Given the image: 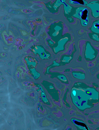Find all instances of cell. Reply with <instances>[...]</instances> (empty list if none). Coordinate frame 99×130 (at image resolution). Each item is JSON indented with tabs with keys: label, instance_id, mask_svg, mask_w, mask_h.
<instances>
[{
	"label": "cell",
	"instance_id": "6da1fadb",
	"mask_svg": "<svg viewBox=\"0 0 99 130\" xmlns=\"http://www.w3.org/2000/svg\"><path fill=\"white\" fill-rule=\"evenodd\" d=\"M70 96L74 105L82 112L94 107V103L99 102V92L94 87H90L83 82L74 83Z\"/></svg>",
	"mask_w": 99,
	"mask_h": 130
},
{
	"label": "cell",
	"instance_id": "7a4b0ae2",
	"mask_svg": "<svg viewBox=\"0 0 99 130\" xmlns=\"http://www.w3.org/2000/svg\"><path fill=\"white\" fill-rule=\"evenodd\" d=\"M72 39L71 36L68 33L65 34L58 40L55 42V43L52 45H49L55 54L59 52L64 51L65 50V46L68 42Z\"/></svg>",
	"mask_w": 99,
	"mask_h": 130
},
{
	"label": "cell",
	"instance_id": "3957f363",
	"mask_svg": "<svg viewBox=\"0 0 99 130\" xmlns=\"http://www.w3.org/2000/svg\"><path fill=\"white\" fill-rule=\"evenodd\" d=\"M73 16L80 20L82 26L86 27L88 25L89 23V12L87 8L83 7L78 8L75 13Z\"/></svg>",
	"mask_w": 99,
	"mask_h": 130
},
{
	"label": "cell",
	"instance_id": "277c9868",
	"mask_svg": "<svg viewBox=\"0 0 99 130\" xmlns=\"http://www.w3.org/2000/svg\"><path fill=\"white\" fill-rule=\"evenodd\" d=\"M63 29L62 24H53L49 29L48 34L55 42L59 40L62 36Z\"/></svg>",
	"mask_w": 99,
	"mask_h": 130
},
{
	"label": "cell",
	"instance_id": "5b68a950",
	"mask_svg": "<svg viewBox=\"0 0 99 130\" xmlns=\"http://www.w3.org/2000/svg\"><path fill=\"white\" fill-rule=\"evenodd\" d=\"M98 53V50L93 46L90 41H86L84 53V58L86 61H91L94 60Z\"/></svg>",
	"mask_w": 99,
	"mask_h": 130
},
{
	"label": "cell",
	"instance_id": "8992f818",
	"mask_svg": "<svg viewBox=\"0 0 99 130\" xmlns=\"http://www.w3.org/2000/svg\"><path fill=\"white\" fill-rule=\"evenodd\" d=\"M31 51L35 55L38 54L41 59L44 60L50 59L51 54L41 45H33L30 48Z\"/></svg>",
	"mask_w": 99,
	"mask_h": 130
},
{
	"label": "cell",
	"instance_id": "52a82bcc",
	"mask_svg": "<svg viewBox=\"0 0 99 130\" xmlns=\"http://www.w3.org/2000/svg\"><path fill=\"white\" fill-rule=\"evenodd\" d=\"M72 123L76 127L78 130H90V129L83 121L75 118L71 119Z\"/></svg>",
	"mask_w": 99,
	"mask_h": 130
},
{
	"label": "cell",
	"instance_id": "ba28073f",
	"mask_svg": "<svg viewBox=\"0 0 99 130\" xmlns=\"http://www.w3.org/2000/svg\"><path fill=\"white\" fill-rule=\"evenodd\" d=\"M87 6L91 9L93 16L95 18H99V1H95L88 4Z\"/></svg>",
	"mask_w": 99,
	"mask_h": 130
},
{
	"label": "cell",
	"instance_id": "9c48e42d",
	"mask_svg": "<svg viewBox=\"0 0 99 130\" xmlns=\"http://www.w3.org/2000/svg\"><path fill=\"white\" fill-rule=\"evenodd\" d=\"M49 74L51 75L50 77L52 78H56L63 83L68 84L69 83L66 77L63 74L58 72H50Z\"/></svg>",
	"mask_w": 99,
	"mask_h": 130
},
{
	"label": "cell",
	"instance_id": "30bf717a",
	"mask_svg": "<svg viewBox=\"0 0 99 130\" xmlns=\"http://www.w3.org/2000/svg\"><path fill=\"white\" fill-rule=\"evenodd\" d=\"M75 52V51H73L70 55H64L62 56L60 60V63L61 66H64L69 64L73 59L74 54Z\"/></svg>",
	"mask_w": 99,
	"mask_h": 130
},
{
	"label": "cell",
	"instance_id": "8fae6325",
	"mask_svg": "<svg viewBox=\"0 0 99 130\" xmlns=\"http://www.w3.org/2000/svg\"><path fill=\"white\" fill-rule=\"evenodd\" d=\"M72 74L74 78L82 80L85 79V74L81 71H73Z\"/></svg>",
	"mask_w": 99,
	"mask_h": 130
},
{
	"label": "cell",
	"instance_id": "7c38bea8",
	"mask_svg": "<svg viewBox=\"0 0 99 130\" xmlns=\"http://www.w3.org/2000/svg\"><path fill=\"white\" fill-rule=\"evenodd\" d=\"M89 29L92 33L99 34V20L95 21L93 23L92 27Z\"/></svg>",
	"mask_w": 99,
	"mask_h": 130
},
{
	"label": "cell",
	"instance_id": "4fadbf2b",
	"mask_svg": "<svg viewBox=\"0 0 99 130\" xmlns=\"http://www.w3.org/2000/svg\"><path fill=\"white\" fill-rule=\"evenodd\" d=\"M40 90L41 91V97L42 98V100L45 103L48 105H50V104L47 99L46 93L43 90V88L40 86L39 87Z\"/></svg>",
	"mask_w": 99,
	"mask_h": 130
},
{
	"label": "cell",
	"instance_id": "5bb4252c",
	"mask_svg": "<svg viewBox=\"0 0 99 130\" xmlns=\"http://www.w3.org/2000/svg\"><path fill=\"white\" fill-rule=\"evenodd\" d=\"M69 2L72 5H76L86 6L88 3L84 0H69Z\"/></svg>",
	"mask_w": 99,
	"mask_h": 130
},
{
	"label": "cell",
	"instance_id": "9a60e30c",
	"mask_svg": "<svg viewBox=\"0 0 99 130\" xmlns=\"http://www.w3.org/2000/svg\"><path fill=\"white\" fill-rule=\"evenodd\" d=\"M88 36L89 38L92 40L99 42V34L90 33L88 34Z\"/></svg>",
	"mask_w": 99,
	"mask_h": 130
},
{
	"label": "cell",
	"instance_id": "2e32d148",
	"mask_svg": "<svg viewBox=\"0 0 99 130\" xmlns=\"http://www.w3.org/2000/svg\"><path fill=\"white\" fill-rule=\"evenodd\" d=\"M28 69L30 71V73L35 79H38L40 77V74L37 72L35 68Z\"/></svg>",
	"mask_w": 99,
	"mask_h": 130
},
{
	"label": "cell",
	"instance_id": "e0dca14e",
	"mask_svg": "<svg viewBox=\"0 0 99 130\" xmlns=\"http://www.w3.org/2000/svg\"><path fill=\"white\" fill-rule=\"evenodd\" d=\"M61 65L60 63L57 62L55 61H54L53 62V63L52 65L48 67L47 68V72L48 73H49V71L50 69L51 68H55L56 67H59Z\"/></svg>",
	"mask_w": 99,
	"mask_h": 130
},
{
	"label": "cell",
	"instance_id": "ac0fdd59",
	"mask_svg": "<svg viewBox=\"0 0 99 130\" xmlns=\"http://www.w3.org/2000/svg\"><path fill=\"white\" fill-rule=\"evenodd\" d=\"M49 45H54L55 44V42L51 40L50 39L48 40H47Z\"/></svg>",
	"mask_w": 99,
	"mask_h": 130
},
{
	"label": "cell",
	"instance_id": "d6986e66",
	"mask_svg": "<svg viewBox=\"0 0 99 130\" xmlns=\"http://www.w3.org/2000/svg\"><path fill=\"white\" fill-rule=\"evenodd\" d=\"M71 70L70 69H66L65 71V72H68L71 71Z\"/></svg>",
	"mask_w": 99,
	"mask_h": 130
}]
</instances>
